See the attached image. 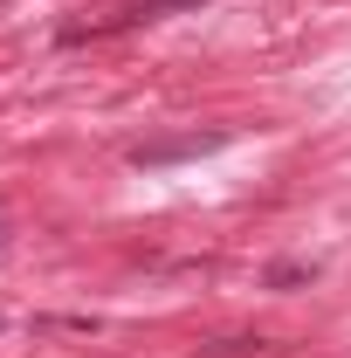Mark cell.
Wrapping results in <instances>:
<instances>
[{"mask_svg":"<svg viewBox=\"0 0 351 358\" xmlns=\"http://www.w3.org/2000/svg\"><path fill=\"white\" fill-rule=\"evenodd\" d=\"M227 131H186V138H152V145H131L138 173H159V166H179V159H200V152H220Z\"/></svg>","mask_w":351,"mask_h":358,"instance_id":"obj_2","label":"cell"},{"mask_svg":"<svg viewBox=\"0 0 351 358\" xmlns=\"http://www.w3.org/2000/svg\"><path fill=\"white\" fill-rule=\"evenodd\" d=\"M310 275H317L310 262H268V268H262V282H268V289H303Z\"/></svg>","mask_w":351,"mask_h":358,"instance_id":"obj_3","label":"cell"},{"mask_svg":"<svg viewBox=\"0 0 351 358\" xmlns=\"http://www.w3.org/2000/svg\"><path fill=\"white\" fill-rule=\"evenodd\" d=\"M173 7H200V0H124V7H110L103 21H69L62 42H96V35H117V28H138V21H159V14H173Z\"/></svg>","mask_w":351,"mask_h":358,"instance_id":"obj_1","label":"cell"}]
</instances>
